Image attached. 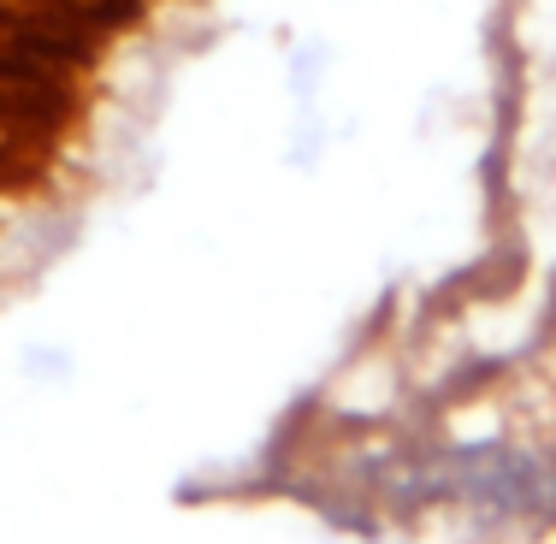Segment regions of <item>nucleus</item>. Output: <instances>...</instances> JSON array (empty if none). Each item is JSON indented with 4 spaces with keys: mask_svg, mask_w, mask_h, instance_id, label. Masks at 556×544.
Instances as JSON below:
<instances>
[]
</instances>
